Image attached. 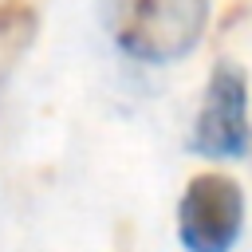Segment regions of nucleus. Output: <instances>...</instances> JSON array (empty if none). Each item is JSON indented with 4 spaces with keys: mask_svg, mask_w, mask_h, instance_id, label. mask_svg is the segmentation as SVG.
Listing matches in <instances>:
<instances>
[{
    "mask_svg": "<svg viewBox=\"0 0 252 252\" xmlns=\"http://www.w3.org/2000/svg\"><path fill=\"white\" fill-rule=\"evenodd\" d=\"M106 20L126 55L173 63L201 43L209 0H106Z\"/></svg>",
    "mask_w": 252,
    "mask_h": 252,
    "instance_id": "obj_1",
    "label": "nucleus"
},
{
    "mask_svg": "<svg viewBox=\"0 0 252 252\" xmlns=\"http://www.w3.org/2000/svg\"><path fill=\"white\" fill-rule=\"evenodd\" d=\"M244 224V193L224 173H201L177 205V236L185 252H232Z\"/></svg>",
    "mask_w": 252,
    "mask_h": 252,
    "instance_id": "obj_2",
    "label": "nucleus"
},
{
    "mask_svg": "<svg viewBox=\"0 0 252 252\" xmlns=\"http://www.w3.org/2000/svg\"><path fill=\"white\" fill-rule=\"evenodd\" d=\"M201 158H244L252 150V122H248V83L236 63H217L197 110L193 142Z\"/></svg>",
    "mask_w": 252,
    "mask_h": 252,
    "instance_id": "obj_3",
    "label": "nucleus"
},
{
    "mask_svg": "<svg viewBox=\"0 0 252 252\" xmlns=\"http://www.w3.org/2000/svg\"><path fill=\"white\" fill-rule=\"evenodd\" d=\"M35 28L39 20L28 0H0V75L32 47Z\"/></svg>",
    "mask_w": 252,
    "mask_h": 252,
    "instance_id": "obj_4",
    "label": "nucleus"
}]
</instances>
